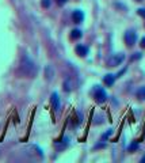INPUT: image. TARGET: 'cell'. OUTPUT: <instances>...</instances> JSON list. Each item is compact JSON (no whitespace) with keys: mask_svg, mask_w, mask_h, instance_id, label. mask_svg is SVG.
I'll list each match as a JSON object with an SVG mask.
<instances>
[{"mask_svg":"<svg viewBox=\"0 0 145 163\" xmlns=\"http://www.w3.org/2000/svg\"><path fill=\"white\" fill-rule=\"evenodd\" d=\"M38 72V67L34 63L33 59H30L27 55H24L20 60L19 64V70H18V74L22 75L23 78H34Z\"/></svg>","mask_w":145,"mask_h":163,"instance_id":"6da1fadb","label":"cell"},{"mask_svg":"<svg viewBox=\"0 0 145 163\" xmlns=\"http://www.w3.org/2000/svg\"><path fill=\"white\" fill-rule=\"evenodd\" d=\"M124 60H125V55H124V53H115V55H113L109 59L107 65H109V67H117V65H119Z\"/></svg>","mask_w":145,"mask_h":163,"instance_id":"7a4b0ae2","label":"cell"},{"mask_svg":"<svg viewBox=\"0 0 145 163\" xmlns=\"http://www.w3.org/2000/svg\"><path fill=\"white\" fill-rule=\"evenodd\" d=\"M94 97H95V101L98 103H103L107 99V94L105 91V89H102L100 86L95 87V94H94Z\"/></svg>","mask_w":145,"mask_h":163,"instance_id":"3957f363","label":"cell"},{"mask_svg":"<svg viewBox=\"0 0 145 163\" xmlns=\"http://www.w3.org/2000/svg\"><path fill=\"white\" fill-rule=\"evenodd\" d=\"M137 41V34L134 33L133 30H128L125 33V42L128 46H133Z\"/></svg>","mask_w":145,"mask_h":163,"instance_id":"277c9868","label":"cell"},{"mask_svg":"<svg viewBox=\"0 0 145 163\" xmlns=\"http://www.w3.org/2000/svg\"><path fill=\"white\" fill-rule=\"evenodd\" d=\"M50 102H52V106L56 112L60 110V98H58V94L57 93H53L52 97H50Z\"/></svg>","mask_w":145,"mask_h":163,"instance_id":"5b68a950","label":"cell"},{"mask_svg":"<svg viewBox=\"0 0 145 163\" xmlns=\"http://www.w3.org/2000/svg\"><path fill=\"white\" fill-rule=\"evenodd\" d=\"M72 18H73V21L76 22V23H81L84 19V14L80 10H76V11H73V14H72Z\"/></svg>","mask_w":145,"mask_h":163,"instance_id":"8992f818","label":"cell"},{"mask_svg":"<svg viewBox=\"0 0 145 163\" xmlns=\"http://www.w3.org/2000/svg\"><path fill=\"white\" fill-rule=\"evenodd\" d=\"M103 82H105V84L106 86H113L114 84V82H115V76L114 75H111V74H109V75H105V78H103Z\"/></svg>","mask_w":145,"mask_h":163,"instance_id":"52a82bcc","label":"cell"},{"mask_svg":"<svg viewBox=\"0 0 145 163\" xmlns=\"http://www.w3.org/2000/svg\"><path fill=\"white\" fill-rule=\"evenodd\" d=\"M76 53L79 56H81V57H84L88 53V48L84 45H76Z\"/></svg>","mask_w":145,"mask_h":163,"instance_id":"ba28073f","label":"cell"},{"mask_svg":"<svg viewBox=\"0 0 145 163\" xmlns=\"http://www.w3.org/2000/svg\"><path fill=\"white\" fill-rule=\"evenodd\" d=\"M45 72H46V79L52 80V78L54 76V70H53L50 65H48V67H46V70H45Z\"/></svg>","mask_w":145,"mask_h":163,"instance_id":"9c48e42d","label":"cell"},{"mask_svg":"<svg viewBox=\"0 0 145 163\" xmlns=\"http://www.w3.org/2000/svg\"><path fill=\"white\" fill-rule=\"evenodd\" d=\"M81 36H83V34H81V31L77 30V29H75V30L71 31V38L72 40H79Z\"/></svg>","mask_w":145,"mask_h":163,"instance_id":"30bf717a","label":"cell"},{"mask_svg":"<svg viewBox=\"0 0 145 163\" xmlns=\"http://www.w3.org/2000/svg\"><path fill=\"white\" fill-rule=\"evenodd\" d=\"M72 87H73V83L71 82V79H67L64 82V90L65 91H71Z\"/></svg>","mask_w":145,"mask_h":163,"instance_id":"8fae6325","label":"cell"},{"mask_svg":"<svg viewBox=\"0 0 145 163\" xmlns=\"http://www.w3.org/2000/svg\"><path fill=\"white\" fill-rule=\"evenodd\" d=\"M137 97L140 99H145V87H141L140 90L137 91Z\"/></svg>","mask_w":145,"mask_h":163,"instance_id":"7c38bea8","label":"cell"},{"mask_svg":"<svg viewBox=\"0 0 145 163\" xmlns=\"http://www.w3.org/2000/svg\"><path fill=\"white\" fill-rule=\"evenodd\" d=\"M137 148H138V144H137V143H133L130 147H129V151H130V152H132V151H136Z\"/></svg>","mask_w":145,"mask_h":163,"instance_id":"4fadbf2b","label":"cell"},{"mask_svg":"<svg viewBox=\"0 0 145 163\" xmlns=\"http://www.w3.org/2000/svg\"><path fill=\"white\" fill-rule=\"evenodd\" d=\"M42 6L45 8H48L49 6H50V0H42Z\"/></svg>","mask_w":145,"mask_h":163,"instance_id":"5bb4252c","label":"cell"},{"mask_svg":"<svg viewBox=\"0 0 145 163\" xmlns=\"http://www.w3.org/2000/svg\"><path fill=\"white\" fill-rule=\"evenodd\" d=\"M137 12H138V15H141V17L145 18V10H144V8H140V10H138Z\"/></svg>","mask_w":145,"mask_h":163,"instance_id":"9a60e30c","label":"cell"},{"mask_svg":"<svg viewBox=\"0 0 145 163\" xmlns=\"http://www.w3.org/2000/svg\"><path fill=\"white\" fill-rule=\"evenodd\" d=\"M141 57V53H134V56L132 57V60H136V59H140Z\"/></svg>","mask_w":145,"mask_h":163,"instance_id":"2e32d148","label":"cell"},{"mask_svg":"<svg viewBox=\"0 0 145 163\" xmlns=\"http://www.w3.org/2000/svg\"><path fill=\"white\" fill-rule=\"evenodd\" d=\"M57 3L60 6H62V4H65V3H67V0H57Z\"/></svg>","mask_w":145,"mask_h":163,"instance_id":"e0dca14e","label":"cell"},{"mask_svg":"<svg viewBox=\"0 0 145 163\" xmlns=\"http://www.w3.org/2000/svg\"><path fill=\"white\" fill-rule=\"evenodd\" d=\"M143 48H145V37H143V40H141V44H140Z\"/></svg>","mask_w":145,"mask_h":163,"instance_id":"ac0fdd59","label":"cell"},{"mask_svg":"<svg viewBox=\"0 0 145 163\" xmlns=\"http://www.w3.org/2000/svg\"><path fill=\"white\" fill-rule=\"evenodd\" d=\"M137 2H141V0H137Z\"/></svg>","mask_w":145,"mask_h":163,"instance_id":"d6986e66","label":"cell"},{"mask_svg":"<svg viewBox=\"0 0 145 163\" xmlns=\"http://www.w3.org/2000/svg\"><path fill=\"white\" fill-rule=\"evenodd\" d=\"M0 155H2V151H0Z\"/></svg>","mask_w":145,"mask_h":163,"instance_id":"ffe728a7","label":"cell"}]
</instances>
